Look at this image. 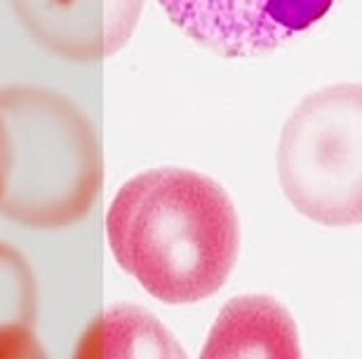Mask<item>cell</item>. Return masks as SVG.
I'll list each match as a JSON object with an SVG mask.
<instances>
[{
	"label": "cell",
	"instance_id": "cell-1",
	"mask_svg": "<svg viewBox=\"0 0 362 359\" xmlns=\"http://www.w3.org/2000/svg\"><path fill=\"white\" fill-rule=\"evenodd\" d=\"M106 235L120 270L168 305L216 296L240 258V217L226 188L181 167L148 169L122 183Z\"/></svg>",
	"mask_w": 362,
	"mask_h": 359
},
{
	"label": "cell",
	"instance_id": "cell-2",
	"mask_svg": "<svg viewBox=\"0 0 362 359\" xmlns=\"http://www.w3.org/2000/svg\"><path fill=\"white\" fill-rule=\"evenodd\" d=\"M101 155L88 118L54 92L0 90V214L28 228H66L92 212Z\"/></svg>",
	"mask_w": 362,
	"mask_h": 359
},
{
	"label": "cell",
	"instance_id": "cell-3",
	"mask_svg": "<svg viewBox=\"0 0 362 359\" xmlns=\"http://www.w3.org/2000/svg\"><path fill=\"white\" fill-rule=\"evenodd\" d=\"M278 183L301 217L325 228L362 226V85L303 97L278 141Z\"/></svg>",
	"mask_w": 362,
	"mask_h": 359
},
{
	"label": "cell",
	"instance_id": "cell-4",
	"mask_svg": "<svg viewBox=\"0 0 362 359\" xmlns=\"http://www.w3.org/2000/svg\"><path fill=\"white\" fill-rule=\"evenodd\" d=\"M193 42L228 59L278 52L329 14L337 0H160Z\"/></svg>",
	"mask_w": 362,
	"mask_h": 359
},
{
	"label": "cell",
	"instance_id": "cell-5",
	"mask_svg": "<svg viewBox=\"0 0 362 359\" xmlns=\"http://www.w3.org/2000/svg\"><path fill=\"white\" fill-rule=\"evenodd\" d=\"M35 38L71 59H97L127 40L139 0H12Z\"/></svg>",
	"mask_w": 362,
	"mask_h": 359
},
{
	"label": "cell",
	"instance_id": "cell-6",
	"mask_svg": "<svg viewBox=\"0 0 362 359\" xmlns=\"http://www.w3.org/2000/svg\"><path fill=\"white\" fill-rule=\"evenodd\" d=\"M198 359H306L292 310L271 293L230 298L214 317Z\"/></svg>",
	"mask_w": 362,
	"mask_h": 359
},
{
	"label": "cell",
	"instance_id": "cell-7",
	"mask_svg": "<svg viewBox=\"0 0 362 359\" xmlns=\"http://www.w3.org/2000/svg\"><path fill=\"white\" fill-rule=\"evenodd\" d=\"M74 359H188V355L158 315L134 303H115L83 334Z\"/></svg>",
	"mask_w": 362,
	"mask_h": 359
},
{
	"label": "cell",
	"instance_id": "cell-8",
	"mask_svg": "<svg viewBox=\"0 0 362 359\" xmlns=\"http://www.w3.org/2000/svg\"><path fill=\"white\" fill-rule=\"evenodd\" d=\"M0 359H47L33 334V327L0 329Z\"/></svg>",
	"mask_w": 362,
	"mask_h": 359
}]
</instances>
